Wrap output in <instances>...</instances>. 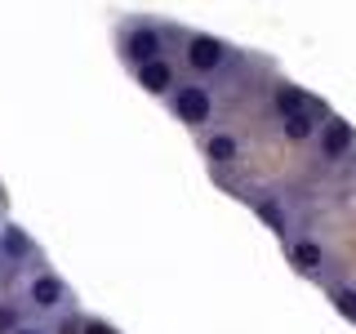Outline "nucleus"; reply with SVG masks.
<instances>
[{"label":"nucleus","mask_w":356,"mask_h":334,"mask_svg":"<svg viewBox=\"0 0 356 334\" xmlns=\"http://www.w3.org/2000/svg\"><path fill=\"white\" fill-rule=\"evenodd\" d=\"M316 138H321V156H330V161H339V156H348V152H352V143H356V129L348 125V120L330 116L325 125L316 129Z\"/></svg>","instance_id":"39448f33"},{"label":"nucleus","mask_w":356,"mask_h":334,"mask_svg":"<svg viewBox=\"0 0 356 334\" xmlns=\"http://www.w3.org/2000/svg\"><path fill=\"white\" fill-rule=\"evenodd\" d=\"M276 111H281V120H285V116H298V111H312V103L298 85H276Z\"/></svg>","instance_id":"1a4fd4ad"},{"label":"nucleus","mask_w":356,"mask_h":334,"mask_svg":"<svg viewBox=\"0 0 356 334\" xmlns=\"http://www.w3.org/2000/svg\"><path fill=\"white\" fill-rule=\"evenodd\" d=\"M330 303L356 326V289H348V285H330Z\"/></svg>","instance_id":"f8f14e48"},{"label":"nucleus","mask_w":356,"mask_h":334,"mask_svg":"<svg viewBox=\"0 0 356 334\" xmlns=\"http://www.w3.org/2000/svg\"><path fill=\"white\" fill-rule=\"evenodd\" d=\"M205 156H209L214 165L236 161V138H232V134H209V138H205Z\"/></svg>","instance_id":"9b49d317"},{"label":"nucleus","mask_w":356,"mask_h":334,"mask_svg":"<svg viewBox=\"0 0 356 334\" xmlns=\"http://www.w3.org/2000/svg\"><path fill=\"white\" fill-rule=\"evenodd\" d=\"M120 49H125V58L134 67H143L152 58H165V31L152 27V22H134L125 36H120Z\"/></svg>","instance_id":"f03ea898"},{"label":"nucleus","mask_w":356,"mask_h":334,"mask_svg":"<svg viewBox=\"0 0 356 334\" xmlns=\"http://www.w3.org/2000/svg\"><path fill=\"white\" fill-rule=\"evenodd\" d=\"M316 129H321V125H316V116H312V111H298V116H285V120H281V134H285L289 143H307Z\"/></svg>","instance_id":"9d476101"},{"label":"nucleus","mask_w":356,"mask_h":334,"mask_svg":"<svg viewBox=\"0 0 356 334\" xmlns=\"http://www.w3.org/2000/svg\"><path fill=\"white\" fill-rule=\"evenodd\" d=\"M227 58H232V49L218 36H205V31H192V36H187V67H192V72L214 76V72L227 67Z\"/></svg>","instance_id":"7ed1b4c3"},{"label":"nucleus","mask_w":356,"mask_h":334,"mask_svg":"<svg viewBox=\"0 0 356 334\" xmlns=\"http://www.w3.org/2000/svg\"><path fill=\"white\" fill-rule=\"evenodd\" d=\"M289 263L298 267V272H321V263H325V245H321L316 237H294L289 241Z\"/></svg>","instance_id":"0eeeda50"},{"label":"nucleus","mask_w":356,"mask_h":334,"mask_svg":"<svg viewBox=\"0 0 356 334\" xmlns=\"http://www.w3.org/2000/svg\"><path fill=\"white\" fill-rule=\"evenodd\" d=\"M0 254H5L9 263L22 259V254H31V241H27V232H22L18 223H5V228H0Z\"/></svg>","instance_id":"6e6552de"},{"label":"nucleus","mask_w":356,"mask_h":334,"mask_svg":"<svg viewBox=\"0 0 356 334\" xmlns=\"http://www.w3.org/2000/svg\"><path fill=\"white\" fill-rule=\"evenodd\" d=\"M14 334H49V330H44V326H18Z\"/></svg>","instance_id":"dca6fc26"},{"label":"nucleus","mask_w":356,"mask_h":334,"mask_svg":"<svg viewBox=\"0 0 356 334\" xmlns=\"http://www.w3.org/2000/svg\"><path fill=\"white\" fill-rule=\"evenodd\" d=\"M170 111L183 125H205V120L214 116V98H209L205 85H178L170 94Z\"/></svg>","instance_id":"f257e3e1"},{"label":"nucleus","mask_w":356,"mask_h":334,"mask_svg":"<svg viewBox=\"0 0 356 334\" xmlns=\"http://www.w3.org/2000/svg\"><path fill=\"white\" fill-rule=\"evenodd\" d=\"M259 218H263L272 232H285V209L276 205V200H259Z\"/></svg>","instance_id":"ddd939ff"},{"label":"nucleus","mask_w":356,"mask_h":334,"mask_svg":"<svg viewBox=\"0 0 356 334\" xmlns=\"http://www.w3.org/2000/svg\"><path fill=\"white\" fill-rule=\"evenodd\" d=\"M134 76H138V85L147 89V94H156V98L174 94V63L170 58H152V63L134 67Z\"/></svg>","instance_id":"423d86ee"},{"label":"nucleus","mask_w":356,"mask_h":334,"mask_svg":"<svg viewBox=\"0 0 356 334\" xmlns=\"http://www.w3.org/2000/svg\"><path fill=\"white\" fill-rule=\"evenodd\" d=\"M31 308L36 312H63L67 308V285H63V276H54V272H40V276H31Z\"/></svg>","instance_id":"20e7f679"},{"label":"nucleus","mask_w":356,"mask_h":334,"mask_svg":"<svg viewBox=\"0 0 356 334\" xmlns=\"http://www.w3.org/2000/svg\"><path fill=\"white\" fill-rule=\"evenodd\" d=\"M81 334H116V330H111L107 321H94V317H89V321H81Z\"/></svg>","instance_id":"2eb2a0df"},{"label":"nucleus","mask_w":356,"mask_h":334,"mask_svg":"<svg viewBox=\"0 0 356 334\" xmlns=\"http://www.w3.org/2000/svg\"><path fill=\"white\" fill-rule=\"evenodd\" d=\"M18 326H27V321H22V308L18 303H0V334H14Z\"/></svg>","instance_id":"4468645a"}]
</instances>
